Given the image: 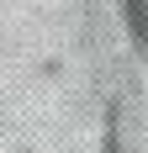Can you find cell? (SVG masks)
Masks as SVG:
<instances>
[]
</instances>
